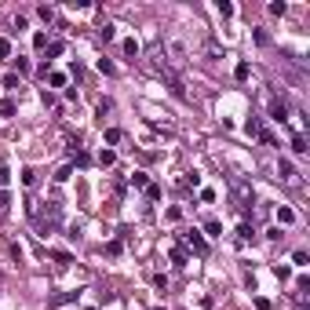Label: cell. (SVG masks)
Segmentation results:
<instances>
[{
  "label": "cell",
  "mask_w": 310,
  "mask_h": 310,
  "mask_svg": "<svg viewBox=\"0 0 310 310\" xmlns=\"http://www.w3.org/2000/svg\"><path fill=\"white\" fill-rule=\"evenodd\" d=\"M26 212H29V219L37 223V234H40V237H44V234H55V230L62 226V205H58V201H40V205L29 201Z\"/></svg>",
  "instance_id": "cell-1"
},
{
  "label": "cell",
  "mask_w": 310,
  "mask_h": 310,
  "mask_svg": "<svg viewBox=\"0 0 310 310\" xmlns=\"http://www.w3.org/2000/svg\"><path fill=\"white\" fill-rule=\"evenodd\" d=\"M179 244L186 248V252L201 256V259L208 256V241H205V234H201V230H179Z\"/></svg>",
  "instance_id": "cell-2"
},
{
  "label": "cell",
  "mask_w": 310,
  "mask_h": 310,
  "mask_svg": "<svg viewBox=\"0 0 310 310\" xmlns=\"http://www.w3.org/2000/svg\"><path fill=\"white\" fill-rule=\"evenodd\" d=\"M157 73L164 77V84H168V91H172V95H175L179 102H186V99H190V95H186V88H182V81H179V77H175L172 70H168V66H157Z\"/></svg>",
  "instance_id": "cell-3"
},
{
  "label": "cell",
  "mask_w": 310,
  "mask_h": 310,
  "mask_svg": "<svg viewBox=\"0 0 310 310\" xmlns=\"http://www.w3.org/2000/svg\"><path fill=\"white\" fill-rule=\"evenodd\" d=\"M270 120H277V124H288V106L277 99V95H270Z\"/></svg>",
  "instance_id": "cell-4"
},
{
  "label": "cell",
  "mask_w": 310,
  "mask_h": 310,
  "mask_svg": "<svg viewBox=\"0 0 310 310\" xmlns=\"http://www.w3.org/2000/svg\"><path fill=\"white\" fill-rule=\"evenodd\" d=\"M77 299H81V292H77V288L73 292H58V296L48 299V306H66V303H77Z\"/></svg>",
  "instance_id": "cell-5"
},
{
  "label": "cell",
  "mask_w": 310,
  "mask_h": 310,
  "mask_svg": "<svg viewBox=\"0 0 310 310\" xmlns=\"http://www.w3.org/2000/svg\"><path fill=\"white\" fill-rule=\"evenodd\" d=\"M277 179H281V182H292V179H296V168H292V161H277Z\"/></svg>",
  "instance_id": "cell-6"
},
{
  "label": "cell",
  "mask_w": 310,
  "mask_h": 310,
  "mask_svg": "<svg viewBox=\"0 0 310 310\" xmlns=\"http://www.w3.org/2000/svg\"><path fill=\"white\" fill-rule=\"evenodd\" d=\"M263 128H267V124H263V117H256V113L244 120V132L252 135V139H259V135H263Z\"/></svg>",
  "instance_id": "cell-7"
},
{
  "label": "cell",
  "mask_w": 310,
  "mask_h": 310,
  "mask_svg": "<svg viewBox=\"0 0 310 310\" xmlns=\"http://www.w3.org/2000/svg\"><path fill=\"white\" fill-rule=\"evenodd\" d=\"M186 263H190V252H186L182 244H175V248H172V267H179V270H182Z\"/></svg>",
  "instance_id": "cell-8"
},
{
  "label": "cell",
  "mask_w": 310,
  "mask_h": 310,
  "mask_svg": "<svg viewBox=\"0 0 310 310\" xmlns=\"http://www.w3.org/2000/svg\"><path fill=\"white\" fill-rule=\"evenodd\" d=\"M277 223H281V226H292V223H296V208L281 205V208H277Z\"/></svg>",
  "instance_id": "cell-9"
},
{
  "label": "cell",
  "mask_w": 310,
  "mask_h": 310,
  "mask_svg": "<svg viewBox=\"0 0 310 310\" xmlns=\"http://www.w3.org/2000/svg\"><path fill=\"white\" fill-rule=\"evenodd\" d=\"M113 37H117V26H113V22H102V26H99V40H106V44H110Z\"/></svg>",
  "instance_id": "cell-10"
},
{
  "label": "cell",
  "mask_w": 310,
  "mask_h": 310,
  "mask_svg": "<svg viewBox=\"0 0 310 310\" xmlns=\"http://www.w3.org/2000/svg\"><path fill=\"white\" fill-rule=\"evenodd\" d=\"M292 153H306V135L303 132H292Z\"/></svg>",
  "instance_id": "cell-11"
},
{
  "label": "cell",
  "mask_w": 310,
  "mask_h": 310,
  "mask_svg": "<svg viewBox=\"0 0 310 310\" xmlns=\"http://www.w3.org/2000/svg\"><path fill=\"white\" fill-rule=\"evenodd\" d=\"M252 237H256V230H252V223H241V226H237V241H241V244H248V241H252Z\"/></svg>",
  "instance_id": "cell-12"
},
{
  "label": "cell",
  "mask_w": 310,
  "mask_h": 310,
  "mask_svg": "<svg viewBox=\"0 0 310 310\" xmlns=\"http://www.w3.org/2000/svg\"><path fill=\"white\" fill-rule=\"evenodd\" d=\"M102 252H106V256H120V252H124V241H120V237L106 241V244H102Z\"/></svg>",
  "instance_id": "cell-13"
},
{
  "label": "cell",
  "mask_w": 310,
  "mask_h": 310,
  "mask_svg": "<svg viewBox=\"0 0 310 310\" xmlns=\"http://www.w3.org/2000/svg\"><path fill=\"white\" fill-rule=\"evenodd\" d=\"M139 51H143V48H139V40H135V37H128V40H124V55H128L132 62L139 58Z\"/></svg>",
  "instance_id": "cell-14"
},
{
  "label": "cell",
  "mask_w": 310,
  "mask_h": 310,
  "mask_svg": "<svg viewBox=\"0 0 310 310\" xmlns=\"http://www.w3.org/2000/svg\"><path fill=\"white\" fill-rule=\"evenodd\" d=\"M168 48H172V62H175V66H179V62H186V48H182L179 40H172Z\"/></svg>",
  "instance_id": "cell-15"
},
{
  "label": "cell",
  "mask_w": 310,
  "mask_h": 310,
  "mask_svg": "<svg viewBox=\"0 0 310 310\" xmlns=\"http://www.w3.org/2000/svg\"><path fill=\"white\" fill-rule=\"evenodd\" d=\"M120 139H124V132H120V128H106V150H110V146H117Z\"/></svg>",
  "instance_id": "cell-16"
},
{
  "label": "cell",
  "mask_w": 310,
  "mask_h": 310,
  "mask_svg": "<svg viewBox=\"0 0 310 310\" xmlns=\"http://www.w3.org/2000/svg\"><path fill=\"white\" fill-rule=\"evenodd\" d=\"M99 164H102V168H113V164H117V150H102V153H99Z\"/></svg>",
  "instance_id": "cell-17"
},
{
  "label": "cell",
  "mask_w": 310,
  "mask_h": 310,
  "mask_svg": "<svg viewBox=\"0 0 310 310\" xmlns=\"http://www.w3.org/2000/svg\"><path fill=\"white\" fill-rule=\"evenodd\" d=\"M205 234H208V237H219V234H223V223H219V219H205Z\"/></svg>",
  "instance_id": "cell-18"
},
{
  "label": "cell",
  "mask_w": 310,
  "mask_h": 310,
  "mask_svg": "<svg viewBox=\"0 0 310 310\" xmlns=\"http://www.w3.org/2000/svg\"><path fill=\"white\" fill-rule=\"evenodd\" d=\"M44 51H48V62H51L55 55H62V51H66V44H62V40H48V48H44Z\"/></svg>",
  "instance_id": "cell-19"
},
{
  "label": "cell",
  "mask_w": 310,
  "mask_h": 310,
  "mask_svg": "<svg viewBox=\"0 0 310 310\" xmlns=\"http://www.w3.org/2000/svg\"><path fill=\"white\" fill-rule=\"evenodd\" d=\"M15 110H19V102H15V99H4V102H0V117H15Z\"/></svg>",
  "instance_id": "cell-20"
},
{
  "label": "cell",
  "mask_w": 310,
  "mask_h": 310,
  "mask_svg": "<svg viewBox=\"0 0 310 310\" xmlns=\"http://www.w3.org/2000/svg\"><path fill=\"white\" fill-rule=\"evenodd\" d=\"M70 157H73V164H77V168H88V164H91V157H88L84 150H73Z\"/></svg>",
  "instance_id": "cell-21"
},
{
  "label": "cell",
  "mask_w": 310,
  "mask_h": 310,
  "mask_svg": "<svg viewBox=\"0 0 310 310\" xmlns=\"http://www.w3.org/2000/svg\"><path fill=\"white\" fill-rule=\"evenodd\" d=\"M132 186H135V190H146V186H150L146 172H132Z\"/></svg>",
  "instance_id": "cell-22"
},
{
  "label": "cell",
  "mask_w": 310,
  "mask_h": 310,
  "mask_svg": "<svg viewBox=\"0 0 310 310\" xmlns=\"http://www.w3.org/2000/svg\"><path fill=\"white\" fill-rule=\"evenodd\" d=\"M215 11H219L223 19H230V15H234V4H230V0H215Z\"/></svg>",
  "instance_id": "cell-23"
},
{
  "label": "cell",
  "mask_w": 310,
  "mask_h": 310,
  "mask_svg": "<svg viewBox=\"0 0 310 310\" xmlns=\"http://www.w3.org/2000/svg\"><path fill=\"white\" fill-rule=\"evenodd\" d=\"M0 88H4V91H15V88H19V73H8L4 81H0Z\"/></svg>",
  "instance_id": "cell-24"
},
{
  "label": "cell",
  "mask_w": 310,
  "mask_h": 310,
  "mask_svg": "<svg viewBox=\"0 0 310 310\" xmlns=\"http://www.w3.org/2000/svg\"><path fill=\"white\" fill-rule=\"evenodd\" d=\"M37 15H40L44 22H55V8H51V4H40V8H37Z\"/></svg>",
  "instance_id": "cell-25"
},
{
  "label": "cell",
  "mask_w": 310,
  "mask_h": 310,
  "mask_svg": "<svg viewBox=\"0 0 310 310\" xmlns=\"http://www.w3.org/2000/svg\"><path fill=\"white\" fill-rule=\"evenodd\" d=\"M70 175H73V164H62L55 172V182H70Z\"/></svg>",
  "instance_id": "cell-26"
},
{
  "label": "cell",
  "mask_w": 310,
  "mask_h": 310,
  "mask_svg": "<svg viewBox=\"0 0 310 310\" xmlns=\"http://www.w3.org/2000/svg\"><path fill=\"white\" fill-rule=\"evenodd\" d=\"M292 263H296V267H306V263H310L306 248H296V252H292Z\"/></svg>",
  "instance_id": "cell-27"
},
{
  "label": "cell",
  "mask_w": 310,
  "mask_h": 310,
  "mask_svg": "<svg viewBox=\"0 0 310 310\" xmlns=\"http://www.w3.org/2000/svg\"><path fill=\"white\" fill-rule=\"evenodd\" d=\"M248 73H252L248 62H237V66H234V77H237V81H248Z\"/></svg>",
  "instance_id": "cell-28"
},
{
  "label": "cell",
  "mask_w": 310,
  "mask_h": 310,
  "mask_svg": "<svg viewBox=\"0 0 310 310\" xmlns=\"http://www.w3.org/2000/svg\"><path fill=\"white\" fill-rule=\"evenodd\" d=\"M48 84L51 88H66V73H48Z\"/></svg>",
  "instance_id": "cell-29"
},
{
  "label": "cell",
  "mask_w": 310,
  "mask_h": 310,
  "mask_svg": "<svg viewBox=\"0 0 310 310\" xmlns=\"http://www.w3.org/2000/svg\"><path fill=\"white\" fill-rule=\"evenodd\" d=\"M51 259L58 263V267H70V263H73V256H70V252H51Z\"/></svg>",
  "instance_id": "cell-30"
},
{
  "label": "cell",
  "mask_w": 310,
  "mask_h": 310,
  "mask_svg": "<svg viewBox=\"0 0 310 310\" xmlns=\"http://www.w3.org/2000/svg\"><path fill=\"white\" fill-rule=\"evenodd\" d=\"M99 70H102L106 77H113V73H117V66H113V62H110V58H99Z\"/></svg>",
  "instance_id": "cell-31"
},
{
  "label": "cell",
  "mask_w": 310,
  "mask_h": 310,
  "mask_svg": "<svg viewBox=\"0 0 310 310\" xmlns=\"http://www.w3.org/2000/svg\"><path fill=\"white\" fill-rule=\"evenodd\" d=\"M33 48H37V51L48 48V33H33Z\"/></svg>",
  "instance_id": "cell-32"
},
{
  "label": "cell",
  "mask_w": 310,
  "mask_h": 310,
  "mask_svg": "<svg viewBox=\"0 0 310 310\" xmlns=\"http://www.w3.org/2000/svg\"><path fill=\"white\" fill-rule=\"evenodd\" d=\"M15 73H19V77H22V73H29V58H22V55L15 58Z\"/></svg>",
  "instance_id": "cell-33"
},
{
  "label": "cell",
  "mask_w": 310,
  "mask_h": 310,
  "mask_svg": "<svg viewBox=\"0 0 310 310\" xmlns=\"http://www.w3.org/2000/svg\"><path fill=\"white\" fill-rule=\"evenodd\" d=\"M106 113H113V102H110V99L99 102V120H106Z\"/></svg>",
  "instance_id": "cell-34"
},
{
  "label": "cell",
  "mask_w": 310,
  "mask_h": 310,
  "mask_svg": "<svg viewBox=\"0 0 310 310\" xmlns=\"http://www.w3.org/2000/svg\"><path fill=\"white\" fill-rule=\"evenodd\" d=\"M37 182V172L33 168H22V186H33Z\"/></svg>",
  "instance_id": "cell-35"
},
{
  "label": "cell",
  "mask_w": 310,
  "mask_h": 310,
  "mask_svg": "<svg viewBox=\"0 0 310 310\" xmlns=\"http://www.w3.org/2000/svg\"><path fill=\"white\" fill-rule=\"evenodd\" d=\"M274 274L281 277V281H288V277H292V267H285V263H277V267H274Z\"/></svg>",
  "instance_id": "cell-36"
},
{
  "label": "cell",
  "mask_w": 310,
  "mask_h": 310,
  "mask_svg": "<svg viewBox=\"0 0 310 310\" xmlns=\"http://www.w3.org/2000/svg\"><path fill=\"white\" fill-rule=\"evenodd\" d=\"M252 37H256V44H263V48H267V44H270V37H267V29H252Z\"/></svg>",
  "instance_id": "cell-37"
},
{
  "label": "cell",
  "mask_w": 310,
  "mask_h": 310,
  "mask_svg": "<svg viewBox=\"0 0 310 310\" xmlns=\"http://www.w3.org/2000/svg\"><path fill=\"white\" fill-rule=\"evenodd\" d=\"M146 197H150V201H161V186L150 182V186H146Z\"/></svg>",
  "instance_id": "cell-38"
},
{
  "label": "cell",
  "mask_w": 310,
  "mask_h": 310,
  "mask_svg": "<svg viewBox=\"0 0 310 310\" xmlns=\"http://www.w3.org/2000/svg\"><path fill=\"white\" fill-rule=\"evenodd\" d=\"M0 58H11V40L0 37Z\"/></svg>",
  "instance_id": "cell-39"
},
{
  "label": "cell",
  "mask_w": 310,
  "mask_h": 310,
  "mask_svg": "<svg viewBox=\"0 0 310 310\" xmlns=\"http://www.w3.org/2000/svg\"><path fill=\"white\" fill-rule=\"evenodd\" d=\"M285 11H288L285 0H274V4H270V15H285Z\"/></svg>",
  "instance_id": "cell-40"
},
{
  "label": "cell",
  "mask_w": 310,
  "mask_h": 310,
  "mask_svg": "<svg viewBox=\"0 0 310 310\" xmlns=\"http://www.w3.org/2000/svg\"><path fill=\"white\" fill-rule=\"evenodd\" d=\"M8 182H11V172H8L4 164H0V190H8Z\"/></svg>",
  "instance_id": "cell-41"
},
{
  "label": "cell",
  "mask_w": 310,
  "mask_h": 310,
  "mask_svg": "<svg viewBox=\"0 0 310 310\" xmlns=\"http://www.w3.org/2000/svg\"><path fill=\"white\" fill-rule=\"evenodd\" d=\"M182 186H201V175H197V172H186V179H182Z\"/></svg>",
  "instance_id": "cell-42"
},
{
  "label": "cell",
  "mask_w": 310,
  "mask_h": 310,
  "mask_svg": "<svg viewBox=\"0 0 310 310\" xmlns=\"http://www.w3.org/2000/svg\"><path fill=\"white\" fill-rule=\"evenodd\" d=\"M281 237H285L281 226H270V230H267V241H281Z\"/></svg>",
  "instance_id": "cell-43"
},
{
  "label": "cell",
  "mask_w": 310,
  "mask_h": 310,
  "mask_svg": "<svg viewBox=\"0 0 310 310\" xmlns=\"http://www.w3.org/2000/svg\"><path fill=\"white\" fill-rule=\"evenodd\" d=\"M256 310H274V303H270V299H263V296H256Z\"/></svg>",
  "instance_id": "cell-44"
},
{
  "label": "cell",
  "mask_w": 310,
  "mask_h": 310,
  "mask_svg": "<svg viewBox=\"0 0 310 310\" xmlns=\"http://www.w3.org/2000/svg\"><path fill=\"white\" fill-rule=\"evenodd\" d=\"M153 285H157L161 292H168V277H164V274H157V277H153Z\"/></svg>",
  "instance_id": "cell-45"
},
{
  "label": "cell",
  "mask_w": 310,
  "mask_h": 310,
  "mask_svg": "<svg viewBox=\"0 0 310 310\" xmlns=\"http://www.w3.org/2000/svg\"><path fill=\"white\" fill-rule=\"evenodd\" d=\"M8 205H11V194H8V190H0V212H4Z\"/></svg>",
  "instance_id": "cell-46"
}]
</instances>
